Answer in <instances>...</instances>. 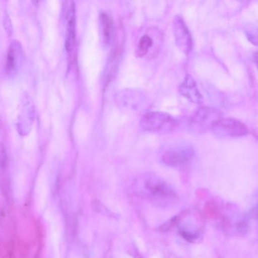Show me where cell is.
Masks as SVG:
<instances>
[{"mask_svg":"<svg viewBox=\"0 0 258 258\" xmlns=\"http://www.w3.org/2000/svg\"><path fill=\"white\" fill-rule=\"evenodd\" d=\"M140 125L147 132L167 133L176 127V120L167 113L151 111L142 117Z\"/></svg>","mask_w":258,"mask_h":258,"instance_id":"2","label":"cell"},{"mask_svg":"<svg viewBox=\"0 0 258 258\" xmlns=\"http://www.w3.org/2000/svg\"><path fill=\"white\" fill-rule=\"evenodd\" d=\"M194 155V150L191 146L179 142L168 146L163 152L161 159L167 165L182 167L188 164L192 160Z\"/></svg>","mask_w":258,"mask_h":258,"instance_id":"3","label":"cell"},{"mask_svg":"<svg viewBox=\"0 0 258 258\" xmlns=\"http://www.w3.org/2000/svg\"><path fill=\"white\" fill-rule=\"evenodd\" d=\"M212 131L221 137H239L247 134V129L244 123L230 117H222Z\"/></svg>","mask_w":258,"mask_h":258,"instance_id":"5","label":"cell"},{"mask_svg":"<svg viewBox=\"0 0 258 258\" xmlns=\"http://www.w3.org/2000/svg\"><path fill=\"white\" fill-rule=\"evenodd\" d=\"M102 30V37L104 42L107 46H110L114 40V21L109 14L106 13H102L99 17Z\"/></svg>","mask_w":258,"mask_h":258,"instance_id":"9","label":"cell"},{"mask_svg":"<svg viewBox=\"0 0 258 258\" xmlns=\"http://www.w3.org/2000/svg\"><path fill=\"white\" fill-rule=\"evenodd\" d=\"M137 186L136 191L138 194L161 205L173 203L176 198V193L167 182L152 175L140 179Z\"/></svg>","mask_w":258,"mask_h":258,"instance_id":"1","label":"cell"},{"mask_svg":"<svg viewBox=\"0 0 258 258\" xmlns=\"http://www.w3.org/2000/svg\"><path fill=\"white\" fill-rule=\"evenodd\" d=\"M143 93L136 90H124L117 92L116 102L130 110H139L145 100Z\"/></svg>","mask_w":258,"mask_h":258,"instance_id":"7","label":"cell"},{"mask_svg":"<svg viewBox=\"0 0 258 258\" xmlns=\"http://www.w3.org/2000/svg\"><path fill=\"white\" fill-rule=\"evenodd\" d=\"M173 30L176 46L182 53L188 55L192 49V37L183 19L179 16L173 21Z\"/></svg>","mask_w":258,"mask_h":258,"instance_id":"6","label":"cell"},{"mask_svg":"<svg viewBox=\"0 0 258 258\" xmlns=\"http://www.w3.org/2000/svg\"><path fill=\"white\" fill-rule=\"evenodd\" d=\"M17 62V56H16V51L15 49V46L10 47L9 50L8 55H7V63H6V69L7 71L14 70Z\"/></svg>","mask_w":258,"mask_h":258,"instance_id":"12","label":"cell"},{"mask_svg":"<svg viewBox=\"0 0 258 258\" xmlns=\"http://www.w3.org/2000/svg\"><path fill=\"white\" fill-rule=\"evenodd\" d=\"M179 92L184 97L186 98L193 103L201 104L203 100L196 81L190 75H187L179 86Z\"/></svg>","mask_w":258,"mask_h":258,"instance_id":"8","label":"cell"},{"mask_svg":"<svg viewBox=\"0 0 258 258\" xmlns=\"http://www.w3.org/2000/svg\"><path fill=\"white\" fill-rule=\"evenodd\" d=\"M76 16H75V4L72 7L68 16V34L66 40V49L69 52L72 50L75 42V28H76Z\"/></svg>","mask_w":258,"mask_h":258,"instance_id":"10","label":"cell"},{"mask_svg":"<svg viewBox=\"0 0 258 258\" xmlns=\"http://www.w3.org/2000/svg\"><path fill=\"white\" fill-rule=\"evenodd\" d=\"M153 45L154 40L148 34L143 35L139 41L138 46L136 50V55L138 57H144L149 53V50Z\"/></svg>","mask_w":258,"mask_h":258,"instance_id":"11","label":"cell"},{"mask_svg":"<svg viewBox=\"0 0 258 258\" xmlns=\"http://www.w3.org/2000/svg\"><path fill=\"white\" fill-rule=\"evenodd\" d=\"M221 118V113L218 110L208 107H202L193 114L190 125L197 132H204L208 130L212 131Z\"/></svg>","mask_w":258,"mask_h":258,"instance_id":"4","label":"cell"}]
</instances>
